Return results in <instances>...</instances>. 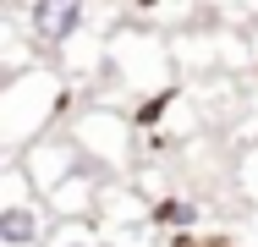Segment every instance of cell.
I'll return each instance as SVG.
<instances>
[{
    "mask_svg": "<svg viewBox=\"0 0 258 247\" xmlns=\"http://www.w3.org/2000/svg\"><path fill=\"white\" fill-rule=\"evenodd\" d=\"M66 104V72L60 66H28L11 72L0 88V143L11 159H22L39 138H50V121Z\"/></svg>",
    "mask_w": 258,
    "mask_h": 247,
    "instance_id": "6da1fadb",
    "label": "cell"
},
{
    "mask_svg": "<svg viewBox=\"0 0 258 247\" xmlns=\"http://www.w3.org/2000/svg\"><path fill=\"white\" fill-rule=\"evenodd\" d=\"M88 17H94V0H22V33L28 44H39V55L44 49L60 55L72 39H83Z\"/></svg>",
    "mask_w": 258,
    "mask_h": 247,
    "instance_id": "5b68a950",
    "label": "cell"
},
{
    "mask_svg": "<svg viewBox=\"0 0 258 247\" xmlns=\"http://www.w3.org/2000/svg\"><path fill=\"white\" fill-rule=\"evenodd\" d=\"M192 0H126L132 17H159V11H187Z\"/></svg>",
    "mask_w": 258,
    "mask_h": 247,
    "instance_id": "4fadbf2b",
    "label": "cell"
},
{
    "mask_svg": "<svg viewBox=\"0 0 258 247\" xmlns=\"http://www.w3.org/2000/svg\"><path fill=\"white\" fill-rule=\"evenodd\" d=\"M143 214H149V209H143V198H138V193H126L121 181H104L99 214H94L104 231H121V225H132V220H143Z\"/></svg>",
    "mask_w": 258,
    "mask_h": 247,
    "instance_id": "ba28073f",
    "label": "cell"
},
{
    "mask_svg": "<svg viewBox=\"0 0 258 247\" xmlns=\"http://www.w3.org/2000/svg\"><path fill=\"white\" fill-rule=\"evenodd\" d=\"M198 247H242V242H225V236H220V242H198Z\"/></svg>",
    "mask_w": 258,
    "mask_h": 247,
    "instance_id": "5bb4252c",
    "label": "cell"
},
{
    "mask_svg": "<svg viewBox=\"0 0 258 247\" xmlns=\"http://www.w3.org/2000/svg\"><path fill=\"white\" fill-rule=\"evenodd\" d=\"M214 11H220V22H231V28H247L258 17V0H209Z\"/></svg>",
    "mask_w": 258,
    "mask_h": 247,
    "instance_id": "7c38bea8",
    "label": "cell"
},
{
    "mask_svg": "<svg viewBox=\"0 0 258 247\" xmlns=\"http://www.w3.org/2000/svg\"><path fill=\"white\" fill-rule=\"evenodd\" d=\"M17 165L28 170V181H33L39 193L50 198L55 187H60V181H72V176H77V170H83L88 159H83V148L72 143V138H39V143L28 148V154H22Z\"/></svg>",
    "mask_w": 258,
    "mask_h": 247,
    "instance_id": "8992f818",
    "label": "cell"
},
{
    "mask_svg": "<svg viewBox=\"0 0 258 247\" xmlns=\"http://www.w3.org/2000/svg\"><path fill=\"white\" fill-rule=\"evenodd\" d=\"M132 132H138V121L132 115H121V110H83L77 121H72V143L83 148V159L88 165H99L110 176H121L126 165H132Z\"/></svg>",
    "mask_w": 258,
    "mask_h": 247,
    "instance_id": "277c9868",
    "label": "cell"
},
{
    "mask_svg": "<svg viewBox=\"0 0 258 247\" xmlns=\"http://www.w3.org/2000/svg\"><path fill=\"white\" fill-rule=\"evenodd\" d=\"M55 231V214L44 193L28 181L22 165L6 170V203H0V247H44Z\"/></svg>",
    "mask_w": 258,
    "mask_h": 247,
    "instance_id": "3957f363",
    "label": "cell"
},
{
    "mask_svg": "<svg viewBox=\"0 0 258 247\" xmlns=\"http://www.w3.org/2000/svg\"><path fill=\"white\" fill-rule=\"evenodd\" d=\"M44 247H104V225L99 220H55Z\"/></svg>",
    "mask_w": 258,
    "mask_h": 247,
    "instance_id": "30bf717a",
    "label": "cell"
},
{
    "mask_svg": "<svg viewBox=\"0 0 258 247\" xmlns=\"http://www.w3.org/2000/svg\"><path fill=\"white\" fill-rule=\"evenodd\" d=\"M231 181H236L242 203H253V209H258V143H247L242 154H236V165H231Z\"/></svg>",
    "mask_w": 258,
    "mask_h": 247,
    "instance_id": "8fae6325",
    "label": "cell"
},
{
    "mask_svg": "<svg viewBox=\"0 0 258 247\" xmlns=\"http://www.w3.org/2000/svg\"><path fill=\"white\" fill-rule=\"evenodd\" d=\"M170 60H176V44H165L154 28H143V22H121V28L110 33V66H115V77L132 83V94L170 88V83H165V77H170Z\"/></svg>",
    "mask_w": 258,
    "mask_h": 247,
    "instance_id": "7a4b0ae2",
    "label": "cell"
},
{
    "mask_svg": "<svg viewBox=\"0 0 258 247\" xmlns=\"http://www.w3.org/2000/svg\"><path fill=\"white\" fill-rule=\"evenodd\" d=\"M149 220L165 225V231H192V225H204V209L192 198H159L154 209H149Z\"/></svg>",
    "mask_w": 258,
    "mask_h": 247,
    "instance_id": "9c48e42d",
    "label": "cell"
},
{
    "mask_svg": "<svg viewBox=\"0 0 258 247\" xmlns=\"http://www.w3.org/2000/svg\"><path fill=\"white\" fill-rule=\"evenodd\" d=\"M99 193H104V181H94L88 165H83V170H77L72 181H60L44 203H50L55 220H94V214H99Z\"/></svg>",
    "mask_w": 258,
    "mask_h": 247,
    "instance_id": "52a82bcc",
    "label": "cell"
}]
</instances>
